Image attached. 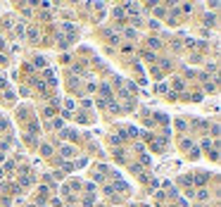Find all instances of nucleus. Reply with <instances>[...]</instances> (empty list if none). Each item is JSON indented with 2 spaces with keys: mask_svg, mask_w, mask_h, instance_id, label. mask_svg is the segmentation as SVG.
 Wrapping results in <instances>:
<instances>
[{
  "mask_svg": "<svg viewBox=\"0 0 221 207\" xmlns=\"http://www.w3.org/2000/svg\"><path fill=\"white\" fill-rule=\"evenodd\" d=\"M195 181H197V183H205V181H207V174H200V176H197Z\"/></svg>",
  "mask_w": 221,
  "mask_h": 207,
  "instance_id": "2",
  "label": "nucleus"
},
{
  "mask_svg": "<svg viewBox=\"0 0 221 207\" xmlns=\"http://www.w3.org/2000/svg\"><path fill=\"white\" fill-rule=\"evenodd\" d=\"M62 138H76V131H62Z\"/></svg>",
  "mask_w": 221,
  "mask_h": 207,
  "instance_id": "1",
  "label": "nucleus"
}]
</instances>
